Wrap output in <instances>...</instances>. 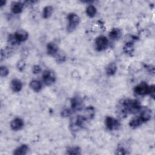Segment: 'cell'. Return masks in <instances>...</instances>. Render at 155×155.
Returning a JSON list of instances; mask_svg holds the SVG:
<instances>
[{"instance_id":"obj_15","label":"cell","mask_w":155,"mask_h":155,"mask_svg":"<svg viewBox=\"0 0 155 155\" xmlns=\"http://www.w3.org/2000/svg\"><path fill=\"white\" fill-rule=\"evenodd\" d=\"M94 114H95L94 108L93 107L90 106L85 109L84 114L82 116L88 120L93 119V117L94 116Z\"/></svg>"},{"instance_id":"obj_22","label":"cell","mask_w":155,"mask_h":155,"mask_svg":"<svg viewBox=\"0 0 155 155\" xmlns=\"http://www.w3.org/2000/svg\"><path fill=\"white\" fill-rule=\"evenodd\" d=\"M66 153L68 154H81V150L79 147H71L68 148Z\"/></svg>"},{"instance_id":"obj_18","label":"cell","mask_w":155,"mask_h":155,"mask_svg":"<svg viewBox=\"0 0 155 155\" xmlns=\"http://www.w3.org/2000/svg\"><path fill=\"white\" fill-rule=\"evenodd\" d=\"M117 71V65L115 63H110L105 68V71L107 75L112 76L115 74Z\"/></svg>"},{"instance_id":"obj_17","label":"cell","mask_w":155,"mask_h":155,"mask_svg":"<svg viewBox=\"0 0 155 155\" xmlns=\"http://www.w3.org/2000/svg\"><path fill=\"white\" fill-rule=\"evenodd\" d=\"M30 87L33 91L39 92L42 89V85L41 82L38 80H32L30 82Z\"/></svg>"},{"instance_id":"obj_13","label":"cell","mask_w":155,"mask_h":155,"mask_svg":"<svg viewBox=\"0 0 155 155\" xmlns=\"http://www.w3.org/2000/svg\"><path fill=\"white\" fill-rule=\"evenodd\" d=\"M143 123L144 122L141 118V117L140 116H137L136 117H133L131 120H130L129 122V125L130 127L133 128H136L142 125Z\"/></svg>"},{"instance_id":"obj_1","label":"cell","mask_w":155,"mask_h":155,"mask_svg":"<svg viewBox=\"0 0 155 155\" xmlns=\"http://www.w3.org/2000/svg\"><path fill=\"white\" fill-rule=\"evenodd\" d=\"M123 113L125 114L127 113L134 114L140 111L141 105L140 102L136 99H127L122 102Z\"/></svg>"},{"instance_id":"obj_5","label":"cell","mask_w":155,"mask_h":155,"mask_svg":"<svg viewBox=\"0 0 155 155\" xmlns=\"http://www.w3.org/2000/svg\"><path fill=\"white\" fill-rule=\"evenodd\" d=\"M150 86L145 82H142L140 84L134 87V91L136 93L139 95L148 94Z\"/></svg>"},{"instance_id":"obj_14","label":"cell","mask_w":155,"mask_h":155,"mask_svg":"<svg viewBox=\"0 0 155 155\" xmlns=\"http://www.w3.org/2000/svg\"><path fill=\"white\" fill-rule=\"evenodd\" d=\"M47 53L49 55L53 56L58 53V48L57 45L54 42H50L47 44Z\"/></svg>"},{"instance_id":"obj_12","label":"cell","mask_w":155,"mask_h":155,"mask_svg":"<svg viewBox=\"0 0 155 155\" xmlns=\"http://www.w3.org/2000/svg\"><path fill=\"white\" fill-rule=\"evenodd\" d=\"M23 7L24 4L21 2H13L11 4V10L14 14L20 13L22 11Z\"/></svg>"},{"instance_id":"obj_29","label":"cell","mask_w":155,"mask_h":155,"mask_svg":"<svg viewBox=\"0 0 155 155\" xmlns=\"http://www.w3.org/2000/svg\"><path fill=\"white\" fill-rule=\"evenodd\" d=\"M32 71L34 74H38L41 71V68L38 65H35L32 68Z\"/></svg>"},{"instance_id":"obj_2","label":"cell","mask_w":155,"mask_h":155,"mask_svg":"<svg viewBox=\"0 0 155 155\" xmlns=\"http://www.w3.org/2000/svg\"><path fill=\"white\" fill-rule=\"evenodd\" d=\"M68 24L67 27L68 32H72L80 22V18L78 15L74 13H69L67 16Z\"/></svg>"},{"instance_id":"obj_21","label":"cell","mask_w":155,"mask_h":155,"mask_svg":"<svg viewBox=\"0 0 155 155\" xmlns=\"http://www.w3.org/2000/svg\"><path fill=\"white\" fill-rule=\"evenodd\" d=\"M96 12L97 10L96 7L93 5H89L86 8V13L90 18L94 17L96 15Z\"/></svg>"},{"instance_id":"obj_27","label":"cell","mask_w":155,"mask_h":155,"mask_svg":"<svg viewBox=\"0 0 155 155\" xmlns=\"http://www.w3.org/2000/svg\"><path fill=\"white\" fill-rule=\"evenodd\" d=\"M128 153H129L127 152V150L123 147H119L116 151V154H127Z\"/></svg>"},{"instance_id":"obj_4","label":"cell","mask_w":155,"mask_h":155,"mask_svg":"<svg viewBox=\"0 0 155 155\" xmlns=\"http://www.w3.org/2000/svg\"><path fill=\"white\" fill-rule=\"evenodd\" d=\"M108 45V40L105 36H98L95 41V46L97 51L105 50Z\"/></svg>"},{"instance_id":"obj_11","label":"cell","mask_w":155,"mask_h":155,"mask_svg":"<svg viewBox=\"0 0 155 155\" xmlns=\"http://www.w3.org/2000/svg\"><path fill=\"white\" fill-rule=\"evenodd\" d=\"M11 89L13 92L17 93L21 90L22 88V84L21 81L18 79H13L11 81L10 84Z\"/></svg>"},{"instance_id":"obj_16","label":"cell","mask_w":155,"mask_h":155,"mask_svg":"<svg viewBox=\"0 0 155 155\" xmlns=\"http://www.w3.org/2000/svg\"><path fill=\"white\" fill-rule=\"evenodd\" d=\"M29 150L28 145L25 144L21 145L20 147H18L13 152V154L15 155H25L27 153Z\"/></svg>"},{"instance_id":"obj_25","label":"cell","mask_w":155,"mask_h":155,"mask_svg":"<svg viewBox=\"0 0 155 155\" xmlns=\"http://www.w3.org/2000/svg\"><path fill=\"white\" fill-rule=\"evenodd\" d=\"M8 69L5 66H1L0 68V74L1 77H6L8 74Z\"/></svg>"},{"instance_id":"obj_26","label":"cell","mask_w":155,"mask_h":155,"mask_svg":"<svg viewBox=\"0 0 155 155\" xmlns=\"http://www.w3.org/2000/svg\"><path fill=\"white\" fill-rule=\"evenodd\" d=\"M25 62L23 60H20L18 62L17 65H16V67H17V68L19 71H22L24 70V68H25Z\"/></svg>"},{"instance_id":"obj_19","label":"cell","mask_w":155,"mask_h":155,"mask_svg":"<svg viewBox=\"0 0 155 155\" xmlns=\"http://www.w3.org/2000/svg\"><path fill=\"white\" fill-rule=\"evenodd\" d=\"M122 35V32L121 30L119 28H113L110 33H109V36L110 38L113 39V40H116L118 39Z\"/></svg>"},{"instance_id":"obj_24","label":"cell","mask_w":155,"mask_h":155,"mask_svg":"<svg viewBox=\"0 0 155 155\" xmlns=\"http://www.w3.org/2000/svg\"><path fill=\"white\" fill-rule=\"evenodd\" d=\"M73 110L72 109H70V108H65L64 110H63L61 113V114L62 117H68V116H70L72 115L73 113Z\"/></svg>"},{"instance_id":"obj_9","label":"cell","mask_w":155,"mask_h":155,"mask_svg":"<svg viewBox=\"0 0 155 155\" xmlns=\"http://www.w3.org/2000/svg\"><path fill=\"white\" fill-rule=\"evenodd\" d=\"M14 36L18 42L20 43L27 39L28 37V33L24 30H19L15 33Z\"/></svg>"},{"instance_id":"obj_32","label":"cell","mask_w":155,"mask_h":155,"mask_svg":"<svg viewBox=\"0 0 155 155\" xmlns=\"http://www.w3.org/2000/svg\"><path fill=\"white\" fill-rule=\"evenodd\" d=\"M5 4H6V1H0V6L1 7L4 6Z\"/></svg>"},{"instance_id":"obj_23","label":"cell","mask_w":155,"mask_h":155,"mask_svg":"<svg viewBox=\"0 0 155 155\" xmlns=\"http://www.w3.org/2000/svg\"><path fill=\"white\" fill-rule=\"evenodd\" d=\"M124 50L127 54H130L133 53V52L134 51L133 44L132 42L127 43L124 47Z\"/></svg>"},{"instance_id":"obj_6","label":"cell","mask_w":155,"mask_h":155,"mask_svg":"<svg viewBox=\"0 0 155 155\" xmlns=\"http://www.w3.org/2000/svg\"><path fill=\"white\" fill-rule=\"evenodd\" d=\"M105 123L107 128L110 130L117 129L120 126L119 122L117 119L110 116H107L105 118Z\"/></svg>"},{"instance_id":"obj_31","label":"cell","mask_w":155,"mask_h":155,"mask_svg":"<svg viewBox=\"0 0 155 155\" xmlns=\"http://www.w3.org/2000/svg\"><path fill=\"white\" fill-rule=\"evenodd\" d=\"M147 70H148V71L150 74L154 75V68L153 66H152V65H149V66L148 67V68H147Z\"/></svg>"},{"instance_id":"obj_30","label":"cell","mask_w":155,"mask_h":155,"mask_svg":"<svg viewBox=\"0 0 155 155\" xmlns=\"http://www.w3.org/2000/svg\"><path fill=\"white\" fill-rule=\"evenodd\" d=\"M65 56L61 54H57V56L56 58L58 62H62L65 61Z\"/></svg>"},{"instance_id":"obj_20","label":"cell","mask_w":155,"mask_h":155,"mask_svg":"<svg viewBox=\"0 0 155 155\" xmlns=\"http://www.w3.org/2000/svg\"><path fill=\"white\" fill-rule=\"evenodd\" d=\"M53 11V8L50 5H47L43 9L42 16L45 19H47L50 17Z\"/></svg>"},{"instance_id":"obj_10","label":"cell","mask_w":155,"mask_h":155,"mask_svg":"<svg viewBox=\"0 0 155 155\" xmlns=\"http://www.w3.org/2000/svg\"><path fill=\"white\" fill-rule=\"evenodd\" d=\"M140 114L139 115L142 120H143L144 123L150 120L151 117V110L147 107H144L143 108H141L140 109Z\"/></svg>"},{"instance_id":"obj_28","label":"cell","mask_w":155,"mask_h":155,"mask_svg":"<svg viewBox=\"0 0 155 155\" xmlns=\"http://www.w3.org/2000/svg\"><path fill=\"white\" fill-rule=\"evenodd\" d=\"M148 94L154 99V95H155V87L154 85H151L150 86V90H149V93Z\"/></svg>"},{"instance_id":"obj_7","label":"cell","mask_w":155,"mask_h":155,"mask_svg":"<svg viewBox=\"0 0 155 155\" xmlns=\"http://www.w3.org/2000/svg\"><path fill=\"white\" fill-rule=\"evenodd\" d=\"M71 109L74 111H80L83 107L82 99L79 96H75L71 100Z\"/></svg>"},{"instance_id":"obj_3","label":"cell","mask_w":155,"mask_h":155,"mask_svg":"<svg viewBox=\"0 0 155 155\" xmlns=\"http://www.w3.org/2000/svg\"><path fill=\"white\" fill-rule=\"evenodd\" d=\"M44 83L46 85H51L56 81V75L54 71L51 70H45L42 74Z\"/></svg>"},{"instance_id":"obj_8","label":"cell","mask_w":155,"mask_h":155,"mask_svg":"<svg viewBox=\"0 0 155 155\" xmlns=\"http://www.w3.org/2000/svg\"><path fill=\"white\" fill-rule=\"evenodd\" d=\"M24 121L19 117H16L13 119L10 122V127L12 130L14 131H18L21 130L24 127Z\"/></svg>"}]
</instances>
